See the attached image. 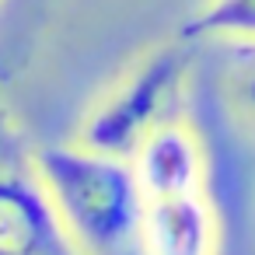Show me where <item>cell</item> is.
Wrapping results in <instances>:
<instances>
[{
    "mask_svg": "<svg viewBox=\"0 0 255 255\" xmlns=\"http://www.w3.org/2000/svg\"><path fill=\"white\" fill-rule=\"evenodd\" d=\"M241 56H245V67H241V74H238V81H234V98H238L241 109L255 119V46H245Z\"/></svg>",
    "mask_w": 255,
    "mask_h": 255,
    "instance_id": "7",
    "label": "cell"
},
{
    "mask_svg": "<svg viewBox=\"0 0 255 255\" xmlns=\"http://www.w3.org/2000/svg\"><path fill=\"white\" fill-rule=\"evenodd\" d=\"M178 39L203 42H255V0H206V4L178 28Z\"/></svg>",
    "mask_w": 255,
    "mask_h": 255,
    "instance_id": "6",
    "label": "cell"
},
{
    "mask_svg": "<svg viewBox=\"0 0 255 255\" xmlns=\"http://www.w3.org/2000/svg\"><path fill=\"white\" fill-rule=\"evenodd\" d=\"M39 182L81 255H140L143 189L129 157L84 143L32 147Z\"/></svg>",
    "mask_w": 255,
    "mask_h": 255,
    "instance_id": "1",
    "label": "cell"
},
{
    "mask_svg": "<svg viewBox=\"0 0 255 255\" xmlns=\"http://www.w3.org/2000/svg\"><path fill=\"white\" fill-rule=\"evenodd\" d=\"M0 255H81L14 126L0 112Z\"/></svg>",
    "mask_w": 255,
    "mask_h": 255,
    "instance_id": "3",
    "label": "cell"
},
{
    "mask_svg": "<svg viewBox=\"0 0 255 255\" xmlns=\"http://www.w3.org/2000/svg\"><path fill=\"white\" fill-rule=\"evenodd\" d=\"M252 46H255V42H252Z\"/></svg>",
    "mask_w": 255,
    "mask_h": 255,
    "instance_id": "8",
    "label": "cell"
},
{
    "mask_svg": "<svg viewBox=\"0 0 255 255\" xmlns=\"http://www.w3.org/2000/svg\"><path fill=\"white\" fill-rule=\"evenodd\" d=\"M129 164L136 171L143 199L199 192L203 178H206L203 143H199L196 129L182 119H168V123L154 126L129 154Z\"/></svg>",
    "mask_w": 255,
    "mask_h": 255,
    "instance_id": "4",
    "label": "cell"
},
{
    "mask_svg": "<svg viewBox=\"0 0 255 255\" xmlns=\"http://www.w3.org/2000/svg\"><path fill=\"white\" fill-rule=\"evenodd\" d=\"M220 224L206 192L143 199L140 255H217Z\"/></svg>",
    "mask_w": 255,
    "mask_h": 255,
    "instance_id": "5",
    "label": "cell"
},
{
    "mask_svg": "<svg viewBox=\"0 0 255 255\" xmlns=\"http://www.w3.org/2000/svg\"><path fill=\"white\" fill-rule=\"evenodd\" d=\"M189 42H168L143 53L129 70L91 105L81 123L77 143L129 157L136 143L161 123L175 119V105L189 77Z\"/></svg>",
    "mask_w": 255,
    "mask_h": 255,
    "instance_id": "2",
    "label": "cell"
}]
</instances>
